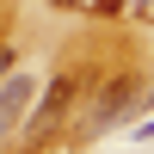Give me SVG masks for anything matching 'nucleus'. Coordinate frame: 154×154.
I'll return each instance as SVG.
<instances>
[{
  "instance_id": "obj_1",
  "label": "nucleus",
  "mask_w": 154,
  "mask_h": 154,
  "mask_svg": "<svg viewBox=\"0 0 154 154\" xmlns=\"http://www.w3.org/2000/svg\"><path fill=\"white\" fill-rule=\"evenodd\" d=\"M74 99H80V68H68V74H56V86H49V93L37 99V111H31V142H43V136H56L62 123H68V111H74Z\"/></svg>"
},
{
  "instance_id": "obj_2",
  "label": "nucleus",
  "mask_w": 154,
  "mask_h": 154,
  "mask_svg": "<svg viewBox=\"0 0 154 154\" xmlns=\"http://www.w3.org/2000/svg\"><path fill=\"white\" fill-rule=\"evenodd\" d=\"M130 105H136V74H111V80H105V93H93V105H86V130H93V136H105V130H111V123H117Z\"/></svg>"
},
{
  "instance_id": "obj_4",
  "label": "nucleus",
  "mask_w": 154,
  "mask_h": 154,
  "mask_svg": "<svg viewBox=\"0 0 154 154\" xmlns=\"http://www.w3.org/2000/svg\"><path fill=\"white\" fill-rule=\"evenodd\" d=\"M6 68H12V49H6V43H0V74H6Z\"/></svg>"
},
{
  "instance_id": "obj_3",
  "label": "nucleus",
  "mask_w": 154,
  "mask_h": 154,
  "mask_svg": "<svg viewBox=\"0 0 154 154\" xmlns=\"http://www.w3.org/2000/svg\"><path fill=\"white\" fill-rule=\"evenodd\" d=\"M25 99H31V74H12V68H6V86H0V142L12 136V123H19Z\"/></svg>"
}]
</instances>
